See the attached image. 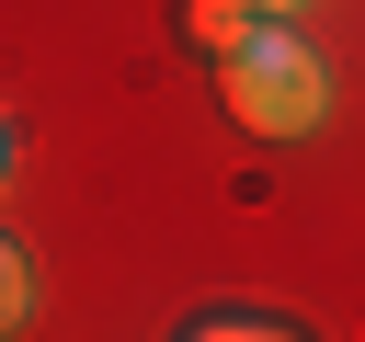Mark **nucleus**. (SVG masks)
I'll list each match as a JSON object with an SVG mask.
<instances>
[{"label": "nucleus", "instance_id": "7ed1b4c3", "mask_svg": "<svg viewBox=\"0 0 365 342\" xmlns=\"http://www.w3.org/2000/svg\"><path fill=\"white\" fill-rule=\"evenodd\" d=\"M182 342H308L297 319H262V308H217V319H194Z\"/></svg>", "mask_w": 365, "mask_h": 342}, {"label": "nucleus", "instance_id": "f257e3e1", "mask_svg": "<svg viewBox=\"0 0 365 342\" xmlns=\"http://www.w3.org/2000/svg\"><path fill=\"white\" fill-rule=\"evenodd\" d=\"M217 103H228L240 137H308L331 114V68H319V46L297 23H262L240 57H217Z\"/></svg>", "mask_w": 365, "mask_h": 342}, {"label": "nucleus", "instance_id": "423d86ee", "mask_svg": "<svg viewBox=\"0 0 365 342\" xmlns=\"http://www.w3.org/2000/svg\"><path fill=\"white\" fill-rule=\"evenodd\" d=\"M0 182H11V125H0Z\"/></svg>", "mask_w": 365, "mask_h": 342}, {"label": "nucleus", "instance_id": "39448f33", "mask_svg": "<svg viewBox=\"0 0 365 342\" xmlns=\"http://www.w3.org/2000/svg\"><path fill=\"white\" fill-rule=\"evenodd\" d=\"M251 11H274V23H297V11H308V0H251Z\"/></svg>", "mask_w": 365, "mask_h": 342}, {"label": "nucleus", "instance_id": "f03ea898", "mask_svg": "<svg viewBox=\"0 0 365 342\" xmlns=\"http://www.w3.org/2000/svg\"><path fill=\"white\" fill-rule=\"evenodd\" d=\"M171 23H182V46H194V57L217 68V57H240V46H251V34L274 23V11H251V0H182Z\"/></svg>", "mask_w": 365, "mask_h": 342}, {"label": "nucleus", "instance_id": "20e7f679", "mask_svg": "<svg viewBox=\"0 0 365 342\" xmlns=\"http://www.w3.org/2000/svg\"><path fill=\"white\" fill-rule=\"evenodd\" d=\"M23 308H34V262L0 239V331H23Z\"/></svg>", "mask_w": 365, "mask_h": 342}]
</instances>
